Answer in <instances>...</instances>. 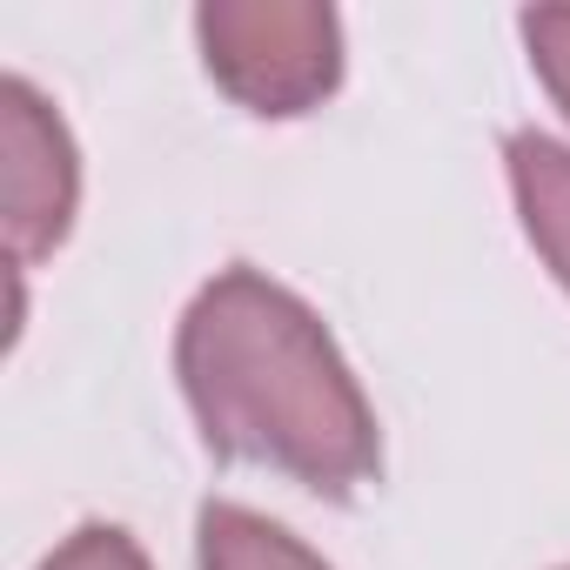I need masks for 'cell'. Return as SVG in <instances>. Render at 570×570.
Masks as SVG:
<instances>
[{"mask_svg": "<svg viewBox=\"0 0 570 570\" xmlns=\"http://www.w3.org/2000/svg\"><path fill=\"white\" fill-rule=\"evenodd\" d=\"M181 390L202 436L323 497L376 476V416L323 323L255 268H228L181 323Z\"/></svg>", "mask_w": 570, "mask_h": 570, "instance_id": "cell-1", "label": "cell"}, {"mask_svg": "<svg viewBox=\"0 0 570 570\" xmlns=\"http://www.w3.org/2000/svg\"><path fill=\"white\" fill-rule=\"evenodd\" d=\"M195 35L208 75L255 115H303L343 75V28L316 0H208Z\"/></svg>", "mask_w": 570, "mask_h": 570, "instance_id": "cell-2", "label": "cell"}, {"mask_svg": "<svg viewBox=\"0 0 570 570\" xmlns=\"http://www.w3.org/2000/svg\"><path fill=\"white\" fill-rule=\"evenodd\" d=\"M75 195L81 168L61 115L28 81H0V228H8L14 268L55 255L75 222Z\"/></svg>", "mask_w": 570, "mask_h": 570, "instance_id": "cell-3", "label": "cell"}, {"mask_svg": "<svg viewBox=\"0 0 570 570\" xmlns=\"http://www.w3.org/2000/svg\"><path fill=\"white\" fill-rule=\"evenodd\" d=\"M510 188H517V215L537 242V255L557 268V282L570 289V148L543 141V135H510Z\"/></svg>", "mask_w": 570, "mask_h": 570, "instance_id": "cell-4", "label": "cell"}, {"mask_svg": "<svg viewBox=\"0 0 570 570\" xmlns=\"http://www.w3.org/2000/svg\"><path fill=\"white\" fill-rule=\"evenodd\" d=\"M202 570H330V563L309 557L289 530L255 510L208 503L202 510Z\"/></svg>", "mask_w": 570, "mask_h": 570, "instance_id": "cell-5", "label": "cell"}, {"mask_svg": "<svg viewBox=\"0 0 570 570\" xmlns=\"http://www.w3.org/2000/svg\"><path fill=\"white\" fill-rule=\"evenodd\" d=\"M523 41H530V61L543 75V88L570 115V8H530L523 14Z\"/></svg>", "mask_w": 570, "mask_h": 570, "instance_id": "cell-6", "label": "cell"}, {"mask_svg": "<svg viewBox=\"0 0 570 570\" xmlns=\"http://www.w3.org/2000/svg\"><path fill=\"white\" fill-rule=\"evenodd\" d=\"M41 570H148V557L128 543V530H108V523H88L75 530Z\"/></svg>", "mask_w": 570, "mask_h": 570, "instance_id": "cell-7", "label": "cell"}]
</instances>
